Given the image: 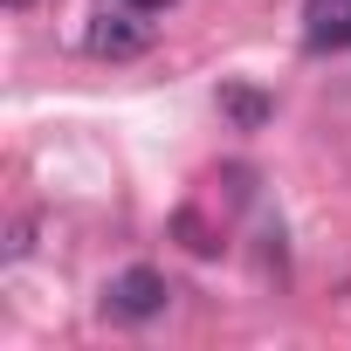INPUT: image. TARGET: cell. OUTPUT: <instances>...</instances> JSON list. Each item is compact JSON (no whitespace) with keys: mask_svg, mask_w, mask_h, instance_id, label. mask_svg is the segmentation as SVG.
<instances>
[{"mask_svg":"<svg viewBox=\"0 0 351 351\" xmlns=\"http://www.w3.org/2000/svg\"><path fill=\"white\" fill-rule=\"evenodd\" d=\"M165 276L158 269H124V276H110L104 282V310L117 317V324H152L158 310H165Z\"/></svg>","mask_w":351,"mask_h":351,"instance_id":"1","label":"cell"},{"mask_svg":"<svg viewBox=\"0 0 351 351\" xmlns=\"http://www.w3.org/2000/svg\"><path fill=\"white\" fill-rule=\"evenodd\" d=\"M145 42H152V21H145L138 8H124V14H104V21L90 28V49H97V56H110V62H124V56H145Z\"/></svg>","mask_w":351,"mask_h":351,"instance_id":"2","label":"cell"},{"mask_svg":"<svg viewBox=\"0 0 351 351\" xmlns=\"http://www.w3.org/2000/svg\"><path fill=\"white\" fill-rule=\"evenodd\" d=\"M303 42L310 49H351V0H303Z\"/></svg>","mask_w":351,"mask_h":351,"instance_id":"3","label":"cell"},{"mask_svg":"<svg viewBox=\"0 0 351 351\" xmlns=\"http://www.w3.org/2000/svg\"><path fill=\"white\" fill-rule=\"evenodd\" d=\"M221 104H228V110H234L241 124H262V117H269V104H262L255 90H221Z\"/></svg>","mask_w":351,"mask_h":351,"instance_id":"4","label":"cell"},{"mask_svg":"<svg viewBox=\"0 0 351 351\" xmlns=\"http://www.w3.org/2000/svg\"><path fill=\"white\" fill-rule=\"evenodd\" d=\"M35 248V221H14V234H8V262H21Z\"/></svg>","mask_w":351,"mask_h":351,"instance_id":"5","label":"cell"},{"mask_svg":"<svg viewBox=\"0 0 351 351\" xmlns=\"http://www.w3.org/2000/svg\"><path fill=\"white\" fill-rule=\"evenodd\" d=\"M131 8H138V14H152V8H172V0H131Z\"/></svg>","mask_w":351,"mask_h":351,"instance_id":"6","label":"cell"},{"mask_svg":"<svg viewBox=\"0 0 351 351\" xmlns=\"http://www.w3.org/2000/svg\"><path fill=\"white\" fill-rule=\"evenodd\" d=\"M8 8H28V0H8Z\"/></svg>","mask_w":351,"mask_h":351,"instance_id":"7","label":"cell"}]
</instances>
